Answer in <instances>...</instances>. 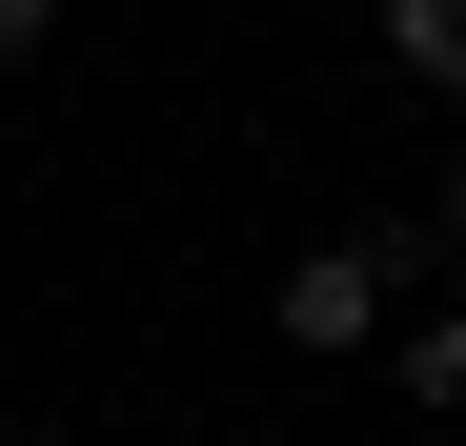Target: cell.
<instances>
[{
  "label": "cell",
  "instance_id": "cell-5",
  "mask_svg": "<svg viewBox=\"0 0 466 446\" xmlns=\"http://www.w3.org/2000/svg\"><path fill=\"white\" fill-rule=\"evenodd\" d=\"M426 244H466V183H446V223H426Z\"/></svg>",
  "mask_w": 466,
  "mask_h": 446
},
{
  "label": "cell",
  "instance_id": "cell-4",
  "mask_svg": "<svg viewBox=\"0 0 466 446\" xmlns=\"http://www.w3.org/2000/svg\"><path fill=\"white\" fill-rule=\"evenodd\" d=\"M41 41H61V0H0V82H21V61H41Z\"/></svg>",
  "mask_w": 466,
  "mask_h": 446
},
{
  "label": "cell",
  "instance_id": "cell-3",
  "mask_svg": "<svg viewBox=\"0 0 466 446\" xmlns=\"http://www.w3.org/2000/svg\"><path fill=\"white\" fill-rule=\"evenodd\" d=\"M406 406H446V426H466V325H406Z\"/></svg>",
  "mask_w": 466,
  "mask_h": 446
},
{
  "label": "cell",
  "instance_id": "cell-2",
  "mask_svg": "<svg viewBox=\"0 0 466 446\" xmlns=\"http://www.w3.org/2000/svg\"><path fill=\"white\" fill-rule=\"evenodd\" d=\"M385 61H406V82H446V102H466V0H385Z\"/></svg>",
  "mask_w": 466,
  "mask_h": 446
},
{
  "label": "cell",
  "instance_id": "cell-1",
  "mask_svg": "<svg viewBox=\"0 0 466 446\" xmlns=\"http://www.w3.org/2000/svg\"><path fill=\"white\" fill-rule=\"evenodd\" d=\"M426 264V223H365V244H304L284 264V345L304 365H345V345H385V284Z\"/></svg>",
  "mask_w": 466,
  "mask_h": 446
}]
</instances>
